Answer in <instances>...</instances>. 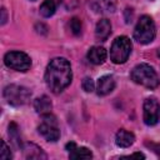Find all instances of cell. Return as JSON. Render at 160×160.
<instances>
[{
	"label": "cell",
	"instance_id": "obj_1",
	"mask_svg": "<svg viewBox=\"0 0 160 160\" xmlns=\"http://www.w3.org/2000/svg\"><path fill=\"white\" fill-rule=\"evenodd\" d=\"M71 79V66L65 58H54L46 66L45 82L54 94H59L66 86H69Z\"/></svg>",
	"mask_w": 160,
	"mask_h": 160
},
{
	"label": "cell",
	"instance_id": "obj_2",
	"mask_svg": "<svg viewBox=\"0 0 160 160\" xmlns=\"http://www.w3.org/2000/svg\"><path fill=\"white\" fill-rule=\"evenodd\" d=\"M131 80L148 89H155L160 80L152 66L148 64H139L131 70Z\"/></svg>",
	"mask_w": 160,
	"mask_h": 160
},
{
	"label": "cell",
	"instance_id": "obj_3",
	"mask_svg": "<svg viewBox=\"0 0 160 160\" xmlns=\"http://www.w3.org/2000/svg\"><path fill=\"white\" fill-rule=\"evenodd\" d=\"M155 35L156 29L152 19L148 15H142L134 29V39L140 44H149L154 40Z\"/></svg>",
	"mask_w": 160,
	"mask_h": 160
},
{
	"label": "cell",
	"instance_id": "obj_4",
	"mask_svg": "<svg viewBox=\"0 0 160 160\" xmlns=\"http://www.w3.org/2000/svg\"><path fill=\"white\" fill-rule=\"evenodd\" d=\"M131 52V41L128 36H118L110 48V59L114 64H124Z\"/></svg>",
	"mask_w": 160,
	"mask_h": 160
},
{
	"label": "cell",
	"instance_id": "obj_5",
	"mask_svg": "<svg viewBox=\"0 0 160 160\" xmlns=\"http://www.w3.org/2000/svg\"><path fill=\"white\" fill-rule=\"evenodd\" d=\"M31 96V91L21 85H8L4 89V98L8 101V104L12 105V106H21L25 105Z\"/></svg>",
	"mask_w": 160,
	"mask_h": 160
},
{
	"label": "cell",
	"instance_id": "obj_6",
	"mask_svg": "<svg viewBox=\"0 0 160 160\" xmlns=\"http://www.w3.org/2000/svg\"><path fill=\"white\" fill-rule=\"evenodd\" d=\"M38 130L42 138H45L48 141H58L60 138V130L58 126L56 118L51 115L50 112L42 115V121L38 126Z\"/></svg>",
	"mask_w": 160,
	"mask_h": 160
},
{
	"label": "cell",
	"instance_id": "obj_7",
	"mask_svg": "<svg viewBox=\"0 0 160 160\" xmlns=\"http://www.w3.org/2000/svg\"><path fill=\"white\" fill-rule=\"evenodd\" d=\"M4 62L8 68L16 71H28L31 66V59L22 51H9L4 56Z\"/></svg>",
	"mask_w": 160,
	"mask_h": 160
},
{
	"label": "cell",
	"instance_id": "obj_8",
	"mask_svg": "<svg viewBox=\"0 0 160 160\" xmlns=\"http://www.w3.org/2000/svg\"><path fill=\"white\" fill-rule=\"evenodd\" d=\"M160 120V102L155 98H148L144 101V122L149 126L158 124Z\"/></svg>",
	"mask_w": 160,
	"mask_h": 160
},
{
	"label": "cell",
	"instance_id": "obj_9",
	"mask_svg": "<svg viewBox=\"0 0 160 160\" xmlns=\"http://www.w3.org/2000/svg\"><path fill=\"white\" fill-rule=\"evenodd\" d=\"M66 150L69 151V158L70 159H91L92 152L84 146H76L75 142H69L66 144Z\"/></svg>",
	"mask_w": 160,
	"mask_h": 160
},
{
	"label": "cell",
	"instance_id": "obj_10",
	"mask_svg": "<svg viewBox=\"0 0 160 160\" xmlns=\"http://www.w3.org/2000/svg\"><path fill=\"white\" fill-rule=\"evenodd\" d=\"M115 88V80L111 75H104L98 80L96 84V92L98 95H108Z\"/></svg>",
	"mask_w": 160,
	"mask_h": 160
},
{
	"label": "cell",
	"instance_id": "obj_11",
	"mask_svg": "<svg viewBox=\"0 0 160 160\" xmlns=\"http://www.w3.org/2000/svg\"><path fill=\"white\" fill-rule=\"evenodd\" d=\"M88 59L91 64L100 65L106 59V50L102 46H92L88 51Z\"/></svg>",
	"mask_w": 160,
	"mask_h": 160
},
{
	"label": "cell",
	"instance_id": "obj_12",
	"mask_svg": "<svg viewBox=\"0 0 160 160\" xmlns=\"http://www.w3.org/2000/svg\"><path fill=\"white\" fill-rule=\"evenodd\" d=\"M135 141V136L132 132L125 130V129H120L118 132H116V136H115V142L118 146L120 148H129L130 145H132Z\"/></svg>",
	"mask_w": 160,
	"mask_h": 160
},
{
	"label": "cell",
	"instance_id": "obj_13",
	"mask_svg": "<svg viewBox=\"0 0 160 160\" xmlns=\"http://www.w3.org/2000/svg\"><path fill=\"white\" fill-rule=\"evenodd\" d=\"M21 149L24 150V155L26 159H46V154L42 151L41 148H39L35 144L26 142L25 145H22Z\"/></svg>",
	"mask_w": 160,
	"mask_h": 160
},
{
	"label": "cell",
	"instance_id": "obj_14",
	"mask_svg": "<svg viewBox=\"0 0 160 160\" xmlns=\"http://www.w3.org/2000/svg\"><path fill=\"white\" fill-rule=\"evenodd\" d=\"M111 32V24L108 19H101L95 28V35L99 40H106Z\"/></svg>",
	"mask_w": 160,
	"mask_h": 160
},
{
	"label": "cell",
	"instance_id": "obj_15",
	"mask_svg": "<svg viewBox=\"0 0 160 160\" xmlns=\"http://www.w3.org/2000/svg\"><path fill=\"white\" fill-rule=\"evenodd\" d=\"M34 108H35V110H36L39 114L44 115V114L50 112V110H51V108H52V104H51L50 99L44 95V96H41V98H38V99L34 101Z\"/></svg>",
	"mask_w": 160,
	"mask_h": 160
},
{
	"label": "cell",
	"instance_id": "obj_16",
	"mask_svg": "<svg viewBox=\"0 0 160 160\" xmlns=\"http://www.w3.org/2000/svg\"><path fill=\"white\" fill-rule=\"evenodd\" d=\"M40 14L44 18H50L54 15L55 10H56V4L54 0H45L41 5H40Z\"/></svg>",
	"mask_w": 160,
	"mask_h": 160
},
{
	"label": "cell",
	"instance_id": "obj_17",
	"mask_svg": "<svg viewBox=\"0 0 160 160\" xmlns=\"http://www.w3.org/2000/svg\"><path fill=\"white\" fill-rule=\"evenodd\" d=\"M9 136L11 139V142L16 148H22L21 139H20V132H19V128H18V125L15 122H11L9 125Z\"/></svg>",
	"mask_w": 160,
	"mask_h": 160
},
{
	"label": "cell",
	"instance_id": "obj_18",
	"mask_svg": "<svg viewBox=\"0 0 160 160\" xmlns=\"http://www.w3.org/2000/svg\"><path fill=\"white\" fill-rule=\"evenodd\" d=\"M99 6L101 9H104L105 11H110L112 12L116 8V0H96Z\"/></svg>",
	"mask_w": 160,
	"mask_h": 160
},
{
	"label": "cell",
	"instance_id": "obj_19",
	"mask_svg": "<svg viewBox=\"0 0 160 160\" xmlns=\"http://www.w3.org/2000/svg\"><path fill=\"white\" fill-rule=\"evenodd\" d=\"M70 30H71V32L74 34V35H80L81 34V21H80V19H78V18H72L71 20H70Z\"/></svg>",
	"mask_w": 160,
	"mask_h": 160
},
{
	"label": "cell",
	"instance_id": "obj_20",
	"mask_svg": "<svg viewBox=\"0 0 160 160\" xmlns=\"http://www.w3.org/2000/svg\"><path fill=\"white\" fill-rule=\"evenodd\" d=\"M12 155L10 152V149L9 146L6 145V142L4 140H1V150H0V159L2 160H8V159H11Z\"/></svg>",
	"mask_w": 160,
	"mask_h": 160
},
{
	"label": "cell",
	"instance_id": "obj_21",
	"mask_svg": "<svg viewBox=\"0 0 160 160\" xmlns=\"http://www.w3.org/2000/svg\"><path fill=\"white\" fill-rule=\"evenodd\" d=\"M81 86H82V89L86 92H91L95 89V84H94V81H92L91 78H84L82 82H81Z\"/></svg>",
	"mask_w": 160,
	"mask_h": 160
},
{
	"label": "cell",
	"instance_id": "obj_22",
	"mask_svg": "<svg viewBox=\"0 0 160 160\" xmlns=\"http://www.w3.org/2000/svg\"><path fill=\"white\" fill-rule=\"evenodd\" d=\"M124 158H139V159H145V155L141 154V152H135V154H131V155H128V156H124Z\"/></svg>",
	"mask_w": 160,
	"mask_h": 160
},
{
	"label": "cell",
	"instance_id": "obj_23",
	"mask_svg": "<svg viewBox=\"0 0 160 160\" xmlns=\"http://www.w3.org/2000/svg\"><path fill=\"white\" fill-rule=\"evenodd\" d=\"M1 14H2L1 24H5V22H6V10H5V8H2V9H1Z\"/></svg>",
	"mask_w": 160,
	"mask_h": 160
},
{
	"label": "cell",
	"instance_id": "obj_24",
	"mask_svg": "<svg viewBox=\"0 0 160 160\" xmlns=\"http://www.w3.org/2000/svg\"><path fill=\"white\" fill-rule=\"evenodd\" d=\"M158 55H159V56H160V51H159V52H158Z\"/></svg>",
	"mask_w": 160,
	"mask_h": 160
},
{
	"label": "cell",
	"instance_id": "obj_25",
	"mask_svg": "<svg viewBox=\"0 0 160 160\" xmlns=\"http://www.w3.org/2000/svg\"><path fill=\"white\" fill-rule=\"evenodd\" d=\"M31 1H34V0H31Z\"/></svg>",
	"mask_w": 160,
	"mask_h": 160
}]
</instances>
